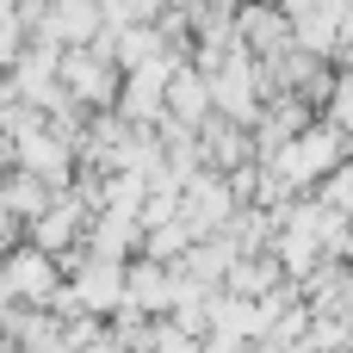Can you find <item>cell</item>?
I'll return each mask as SVG.
<instances>
[{"instance_id":"cell-4","label":"cell","mask_w":353,"mask_h":353,"mask_svg":"<svg viewBox=\"0 0 353 353\" xmlns=\"http://www.w3.org/2000/svg\"><path fill=\"white\" fill-rule=\"evenodd\" d=\"M68 292L81 298V310H87V316H99V310H118V298L130 292V273H124L118 261H99V254H87V267L68 279Z\"/></svg>"},{"instance_id":"cell-10","label":"cell","mask_w":353,"mask_h":353,"mask_svg":"<svg viewBox=\"0 0 353 353\" xmlns=\"http://www.w3.org/2000/svg\"><path fill=\"white\" fill-rule=\"evenodd\" d=\"M6 304H12V298H6V279H0V316H6Z\"/></svg>"},{"instance_id":"cell-9","label":"cell","mask_w":353,"mask_h":353,"mask_svg":"<svg viewBox=\"0 0 353 353\" xmlns=\"http://www.w3.org/2000/svg\"><path fill=\"white\" fill-rule=\"evenodd\" d=\"M149 353H192V341H186V335H174V329H155Z\"/></svg>"},{"instance_id":"cell-6","label":"cell","mask_w":353,"mask_h":353,"mask_svg":"<svg viewBox=\"0 0 353 353\" xmlns=\"http://www.w3.org/2000/svg\"><path fill=\"white\" fill-rule=\"evenodd\" d=\"M137 230H143L137 217H124V211H99V223H93V242H87V248H93L99 261H118V254L137 242Z\"/></svg>"},{"instance_id":"cell-5","label":"cell","mask_w":353,"mask_h":353,"mask_svg":"<svg viewBox=\"0 0 353 353\" xmlns=\"http://www.w3.org/2000/svg\"><path fill=\"white\" fill-rule=\"evenodd\" d=\"M174 298H180V285L161 273V261L130 267V292H124V304H130V310H168Z\"/></svg>"},{"instance_id":"cell-1","label":"cell","mask_w":353,"mask_h":353,"mask_svg":"<svg viewBox=\"0 0 353 353\" xmlns=\"http://www.w3.org/2000/svg\"><path fill=\"white\" fill-rule=\"evenodd\" d=\"M62 93L81 112H99L118 99V50L87 43V50H62Z\"/></svg>"},{"instance_id":"cell-8","label":"cell","mask_w":353,"mask_h":353,"mask_svg":"<svg viewBox=\"0 0 353 353\" xmlns=\"http://www.w3.org/2000/svg\"><path fill=\"white\" fill-rule=\"evenodd\" d=\"M180 242H186V230H180V223H168V230H149V254H155V261L180 254Z\"/></svg>"},{"instance_id":"cell-7","label":"cell","mask_w":353,"mask_h":353,"mask_svg":"<svg viewBox=\"0 0 353 353\" xmlns=\"http://www.w3.org/2000/svg\"><path fill=\"white\" fill-rule=\"evenodd\" d=\"M168 99H174V112H186V118H199V99H205V87H199V81H186V74H180V81H174V87H168Z\"/></svg>"},{"instance_id":"cell-2","label":"cell","mask_w":353,"mask_h":353,"mask_svg":"<svg viewBox=\"0 0 353 353\" xmlns=\"http://www.w3.org/2000/svg\"><path fill=\"white\" fill-rule=\"evenodd\" d=\"M0 279H6V298H12V304H31V310H50V298L68 285L62 267H56L43 248H31V242L0 261Z\"/></svg>"},{"instance_id":"cell-3","label":"cell","mask_w":353,"mask_h":353,"mask_svg":"<svg viewBox=\"0 0 353 353\" xmlns=\"http://www.w3.org/2000/svg\"><path fill=\"white\" fill-rule=\"evenodd\" d=\"M87 217H93V211H87L74 192H62V199H56V205L31 223V236H25V242H31V248H43L50 261H62V254L87 248Z\"/></svg>"}]
</instances>
